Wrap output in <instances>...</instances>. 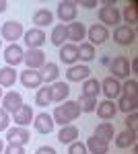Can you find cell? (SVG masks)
Returning a JSON list of instances; mask_svg holds the SVG:
<instances>
[{"label": "cell", "mask_w": 138, "mask_h": 154, "mask_svg": "<svg viewBox=\"0 0 138 154\" xmlns=\"http://www.w3.org/2000/svg\"><path fill=\"white\" fill-rule=\"evenodd\" d=\"M23 33H25L23 25L19 23V21H6L0 27V37L6 39V41H11V43H17V39H21Z\"/></svg>", "instance_id": "6da1fadb"}, {"label": "cell", "mask_w": 138, "mask_h": 154, "mask_svg": "<svg viewBox=\"0 0 138 154\" xmlns=\"http://www.w3.org/2000/svg\"><path fill=\"white\" fill-rule=\"evenodd\" d=\"M114 41L117 45H132V43L136 41V31H134V27L117 25L114 29Z\"/></svg>", "instance_id": "7a4b0ae2"}, {"label": "cell", "mask_w": 138, "mask_h": 154, "mask_svg": "<svg viewBox=\"0 0 138 154\" xmlns=\"http://www.w3.org/2000/svg\"><path fill=\"white\" fill-rule=\"evenodd\" d=\"M76 12H79V2L74 0H62L58 4V19L62 23H72L76 19Z\"/></svg>", "instance_id": "3957f363"}, {"label": "cell", "mask_w": 138, "mask_h": 154, "mask_svg": "<svg viewBox=\"0 0 138 154\" xmlns=\"http://www.w3.org/2000/svg\"><path fill=\"white\" fill-rule=\"evenodd\" d=\"M99 21L103 27H117L122 23V12L115 6H101L99 8Z\"/></svg>", "instance_id": "277c9868"}, {"label": "cell", "mask_w": 138, "mask_h": 154, "mask_svg": "<svg viewBox=\"0 0 138 154\" xmlns=\"http://www.w3.org/2000/svg\"><path fill=\"white\" fill-rule=\"evenodd\" d=\"M109 70L114 72V78L120 80V78H128L130 76V60L126 56H117L109 62Z\"/></svg>", "instance_id": "5b68a950"}, {"label": "cell", "mask_w": 138, "mask_h": 154, "mask_svg": "<svg viewBox=\"0 0 138 154\" xmlns=\"http://www.w3.org/2000/svg\"><path fill=\"white\" fill-rule=\"evenodd\" d=\"M23 62L27 64L29 70H39L46 66V54L41 49H27L23 56Z\"/></svg>", "instance_id": "8992f818"}, {"label": "cell", "mask_w": 138, "mask_h": 154, "mask_svg": "<svg viewBox=\"0 0 138 154\" xmlns=\"http://www.w3.org/2000/svg\"><path fill=\"white\" fill-rule=\"evenodd\" d=\"M101 93L105 95L107 101H114L122 95V84H120V80H115L114 76H107V78L101 80Z\"/></svg>", "instance_id": "52a82bcc"}, {"label": "cell", "mask_w": 138, "mask_h": 154, "mask_svg": "<svg viewBox=\"0 0 138 154\" xmlns=\"http://www.w3.org/2000/svg\"><path fill=\"white\" fill-rule=\"evenodd\" d=\"M6 140L8 144H17V146H25V144L31 140V134L27 128H8L6 130Z\"/></svg>", "instance_id": "ba28073f"}, {"label": "cell", "mask_w": 138, "mask_h": 154, "mask_svg": "<svg viewBox=\"0 0 138 154\" xmlns=\"http://www.w3.org/2000/svg\"><path fill=\"white\" fill-rule=\"evenodd\" d=\"M21 105H23V97H21V93L11 91V93H6V95H2V109H4L6 113L14 115V113L21 109Z\"/></svg>", "instance_id": "9c48e42d"}, {"label": "cell", "mask_w": 138, "mask_h": 154, "mask_svg": "<svg viewBox=\"0 0 138 154\" xmlns=\"http://www.w3.org/2000/svg\"><path fill=\"white\" fill-rule=\"evenodd\" d=\"M23 39H25V43H27L29 49H39L47 41L43 29H29L27 33H23Z\"/></svg>", "instance_id": "30bf717a"}, {"label": "cell", "mask_w": 138, "mask_h": 154, "mask_svg": "<svg viewBox=\"0 0 138 154\" xmlns=\"http://www.w3.org/2000/svg\"><path fill=\"white\" fill-rule=\"evenodd\" d=\"M87 78H91V68L89 66H82V64H74L66 70V80L68 82H85Z\"/></svg>", "instance_id": "8fae6325"}, {"label": "cell", "mask_w": 138, "mask_h": 154, "mask_svg": "<svg viewBox=\"0 0 138 154\" xmlns=\"http://www.w3.org/2000/svg\"><path fill=\"white\" fill-rule=\"evenodd\" d=\"M87 37H89V43L95 48V45H101V43H105L109 39V31H107V27H103L99 23V25H93L87 31Z\"/></svg>", "instance_id": "7c38bea8"}, {"label": "cell", "mask_w": 138, "mask_h": 154, "mask_svg": "<svg viewBox=\"0 0 138 154\" xmlns=\"http://www.w3.org/2000/svg\"><path fill=\"white\" fill-rule=\"evenodd\" d=\"M23 56H25L23 48L17 45V43H11L8 48L4 49V62H6V66H11V68L19 66V64L23 62Z\"/></svg>", "instance_id": "4fadbf2b"}, {"label": "cell", "mask_w": 138, "mask_h": 154, "mask_svg": "<svg viewBox=\"0 0 138 154\" xmlns=\"http://www.w3.org/2000/svg\"><path fill=\"white\" fill-rule=\"evenodd\" d=\"M68 95H70V86L66 82L56 80V82L50 84V97H52V101L64 103V101H68Z\"/></svg>", "instance_id": "5bb4252c"}, {"label": "cell", "mask_w": 138, "mask_h": 154, "mask_svg": "<svg viewBox=\"0 0 138 154\" xmlns=\"http://www.w3.org/2000/svg\"><path fill=\"white\" fill-rule=\"evenodd\" d=\"M66 35H68L70 43H82V39L87 37V29H85V25L79 23V21H72V23L66 25Z\"/></svg>", "instance_id": "9a60e30c"}, {"label": "cell", "mask_w": 138, "mask_h": 154, "mask_svg": "<svg viewBox=\"0 0 138 154\" xmlns=\"http://www.w3.org/2000/svg\"><path fill=\"white\" fill-rule=\"evenodd\" d=\"M21 82H23L25 88H39L41 82H43V76L39 70H27L21 72Z\"/></svg>", "instance_id": "2e32d148"}, {"label": "cell", "mask_w": 138, "mask_h": 154, "mask_svg": "<svg viewBox=\"0 0 138 154\" xmlns=\"http://www.w3.org/2000/svg\"><path fill=\"white\" fill-rule=\"evenodd\" d=\"M33 125H35V130L39 131V134H52L56 123H54V119H52L50 113H39V115L33 117Z\"/></svg>", "instance_id": "e0dca14e"}, {"label": "cell", "mask_w": 138, "mask_h": 154, "mask_svg": "<svg viewBox=\"0 0 138 154\" xmlns=\"http://www.w3.org/2000/svg\"><path fill=\"white\" fill-rule=\"evenodd\" d=\"M60 60H62L64 64H68V66H74V64L79 62V45H74V43H64V45L60 48Z\"/></svg>", "instance_id": "ac0fdd59"}, {"label": "cell", "mask_w": 138, "mask_h": 154, "mask_svg": "<svg viewBox=\"0 0 138 154\" xmlns=\"http://www.w3.org/2000/svg\"><path fill=\"white\" fill-rule=\"evenodd\" d=\"M33 109H31V105H21V109L12 115V119H14V123L19 125V128H27L31 121H33Z\"/></svg>", "instance_id": "d6986e66"}, {"label": "cell", "mask_w": 138, "mask_h": 154, "mask_svg": "<svg viewBox=\"0 0 138 154\" xmlns=\"http://www.w3.org/2000/svg\"><path fill=\"white\" fill-rule=\"evenodd\" d=\"M97 115L103 119V121H107V119H114L115 117V113H117V107H115L114 101H101V103H97Z\"/></svg>", "instance_id": "ffe728a7"}, {"label": "cell", "mask_w": 138, "mask_h": 154, "mask_svg": "<svg viewBox=\"0 0 138 154\" xmlns=\"http://www.w3.org/2000/svg\"><path fill=\"white\" fill-rule=\"evenodd\" d=\"M85 146H87V152H91V154H107L109 152V142H105V140L97 138V136L89 138Z\"/></svg>", "instance_id": "44dd1931"}, {"label": "cell", "mask_w": 138, "mask_h": 154, "mask_svg": "<svg viewBox=\"0 0 138 154\" xmlns=\"http://www.w3.org/2000/svg\"><path fill=\"white\" fill-rule=\"evenodd\" d=\"M58 111L68 119V121H74V119L81 115V107L76 101H64V105H58Z\"/></svg>", "instance_id": "7402d4cb"}, {"label": "cell", "mask_w": 138, "mask_h": 154, "mask_svg": "<svg viewBox=\"0 0 138 154\" xmlns=\"http://www.w3.org/2000/svg\"><path fill=\"white\" fill-rule=\"evenodd\" d=\"M101 93V82L97 78H87L82 82V88H81V95L82 97H91V99H97V95Z\"/></svg>", "instance_id": "603a6c76"}, {"label": "cell", "mask_w": 138, "mask_h": 154, "mask_svg": "<svg viewBox=\"0 0 138 154\" xmlns=\"http://www.w3.org/2000/svg\"><path fill=\"white\" fill-rule=\"evenodd\" d=\"M54 21V14L47 11V8H39L35 11L33 14V23H35V29H43V27H50Z\"/></svg>", "instance_id": "cb8c5ba5"}, {"label": "cell", "mask_w": 138, "mask_h": 154, "mask_svg": "<svg viewBox=\"0 0 138 154\" xmlns=\"http://www.w3.org/2000/svg\"><path fill=\"white\" fill-rule=\"evenodd\" d=\"M76 138H79V128L72 125V123L64 125V128L60 130V134H58V140L62 144H72V142H76Z\"/></svg>", "instance_id": "d4e9b609"}, {"label": "cell", "mask_w": 138, "mask_h": 154, "mask_svg": "<svg viewBox=\"0 0 138 154\" xmlns=\"http://www.w3.org/2000/svg\"><path fill=\"white\" fill-rule=\"evenodd\" d=\"M114 140H115V146L117 148H130V146L136 144V131L126 130V131H122V134H117Z\"/></svg>", "instance_id": "484cf974"}, {"label": "cell", "mask_w": 138, "mask_h": 154, "mask_svg": "<svg viewBox=\"0 0 138 154\" xmlns=\"http://www.w3.org/2000/svg\"><path fill=\"white\" fill-rule=\"evenodd\" d=\"M58 74H60V70H58V64H54V62H46V66L41 68V76H43V82L46 84L56 82Z\"/></svg>", "instance_id": "4316f807"}, {"label": "cell", "mask_w": 138, "mask_h": 154, "mask_svg": "<svg viewBox=\"0 0 138 154\" xmlns=\"http://www.w3.org/2000/svg\"><path fill=\"white\" fill-rule=\"evenodd\" d=\"M14 82H17V70L11 68V66L0 68V86L8 88V86H12Z\"/></svg>", "instance_id": "83f0119b"}, {"label": "cell", "mask_w": 138, "mask_h": 154, "mask_svg": "<svg viewBox=\"0 0 138 154\" xmlns=\"http://www.w3.org/2000/svg\"><path fill=\"white\" fill-rule=\"evenodd\" d=\"M95 136H97V138H101V140H105V142L114 140V138H115L114 123H109V121H101V123L97 125V130H95Z\"/></svg>", "instance_id": "f1b7e54d"}, {"label": "cell", "mask_w": 138, "mask_h": 154, "mask_svg": "<svg viewBox=\"0 0 138 154\" xmlns=\"http://www.w3.org/2000/svg\"><path fill=\"white\" fill-rule=\"evenodd\" d=\"M52 43L56 45V48H62L64 45V41L68 39V35H66V25H56L54 29H52Z\"/></svg>", "instance_id": "f546056e"}, {"label": "cell", "mask_w": 138, "mask_h": 154, "mask_svg": "<svg viewBox=\"0 0 138 154\" xmlns=\"http://www.w3.org/2000/svg\"><path fill=\"white\" fill-rule=\"evenodd\" d=\"M117 111H124V113H134L136 111V99H132V97H126V95H120V101H117Z\"/></svg>", "instance_id": "4dcf8cb0"}, {"label": "cell", "mask_w": 138, "mask_h": 154, "mask_svg": "<svg viewBox=\"0 0 138 154\" xmlns=\"http://www.w3.org/2000/svg\"><path fill=\"white\" fill-rule=\"evenodd\" d=\"M122 17H124V21L128 23V27L136 25V23H138V4H136V2H130L126 8H124Z\"/></svg>", "instance_id": "1f68e13d"}, {"label": "cell", "mask_w": 138, "mask_h": 154, "mask_svg": "<svg viewBox=\"0 0 138 154\" xmlns=\"http://www.w3.org/2000/svg\"><path fill=\"white\" fill-rule=\"evenodd\" d=\"M35 103H37L39 107H47L50 103H52V97H50V84H46V86H39V88H37Z\"/></svg>", "instance_id": "d6a6232c"}, {"label": "cell", "mask_w": 138, "mask_h": 154, "mask_svg": "<svg viewBox=\"0 0 138 154\" xmlns=\"http://www.w3.org/2000/svg\"><path fill=\"white\" fill-rule=\"evenodd\" d=\"M79 107H81V113H93L97 109V99H91V97H79Z\"/></svg>", "instance_id": "836d02e7"}, {"label": "cell", "mask_w": 138, "mask_h": 154, "mask_svg": "<svg viewBox=\"0 0 138 154\" xmlns=\"http://www.w3.org/2000/svg\"><path fill=\"white\" fill-rule=\"evenodd\" d=\"M93 58H95V48H93L91 43H81V48H79V60L91 62Z\"/></svg>", "instance_id": "e575fe53"}, {"label": "cell", "mask_w": 138, "mask_h": 154, "mask_svg": "<svg viewBox=\"0 0 138 154\" xmlns=\"http://www.w3.org/2000/svg\"><path fill=\"white\" fill-rule=\"evenodd\" d=\"M122 93L126 97H132V99H136L138 95V82L132 78V80H126V82L122 84Z\"/></svg>", "instance_id": "d590c367"}, {"label": "cell", "mask_w": 138, "mask_h": 154, "mask_svg": "<svg viewBox=\"0 0 138 154\" xmlns=\"http://www.w3.org/2000/svg\"><path fill=\"white\" fill-rule=\"evenodd\" d=\"M68 154H87V146L82 142H72L68 144Z\"/></svg>", "instance_id": "8d00e7d4"}, {"label": "cell", "mask_w": 138, "mask_h": 154, "mask_svg": "<svg viewBox=\"0 0 138 154\" xmlns=\"http://www.w3.org/2000/svg\"><path fill=\"white\" fill-rule=\"evenodd\" d=\"M138 128V113L134 111V113H128V117H126V130H132V131H136Z\"/></svg>", "instance_id": "74e56055"}, {"label": "cell", "mask_w": 138, "mask_h": 154, "mask_svg": "<svg viewBox=\"0 0 138 154\" xmlns=\"http://www.w3.org/2000/svg\"><path fill=\"white\" fill-rule=\"evenodd\" d=\"M8 123H11V117H8V113L0 107V131H6L8 130Z\"/></svg>", "instance_id": "f35d334b"}, {"label": "cell", "mask_w": 138, "mask_h": 154, "mask_svg": "<svg viewBox=\"0 0 138 154\" xmlns=\"http://www.w3.org/2000/svg\"><path fill=\"white\" fill-rule=\"evenodd\" d=\"M2 154H25V148L23 146H17V144H8V146H4V152Z\"/></svg>", "instance_id": "ab89813d"}, {"label": "cell", "mask_w": 138, "mask_h": 154, "mask_svg": "<svg viewBox=\"0 0 138 154\" xmlns=\"http://www.w3.org/2000/svg\"><path fill=\"white\" fill-rule=\"evenodd\" d=\"M35 154H56V150H54L52 146H39Z\"/></svg>", "instance_id": "60d3db41"}, {"label": "cell", "mask_w": 138, "mask_h": 154, "mask_svg": "<svg viewBox=\"0 0 138 154\" xmlns=\"http://www.w3.org/2000/svg\"><path fill=\"white\" fill-rule=\"evenodd\" d=\"M81 6H82V8H95V6H97V2H95V0H82Z\"/></svg>", "instance_id": "b9f144b4"}, {"label": "cell", "mask_w": 138, "mask_h": 154, "mask_svg": "<svg viewBox=\"0 0 138 154\" xmlns=\"http://www.w3.org/2000/svg\"><path fill=\"white\" fill-rule=\"evenodd\" d=\"M130 70H132V72H136V70H138V58H134L132 62H130Z\"/></svg>", "instance_id": "7bdbcfd3"}, {"label": "cell", "mask_w": 138, "mask_h": 154, "mask_svg": "<svg viewBox=\"0 0 138 154\" xmlns=\"http://www.w3.org/2000/svg\"><path fill=\"white\" fill-rule=\"evenodd\" d=\"M6 6H8V4H6V0H0V12L6 11Z\"/></svg>", "instance_id": "ee69618b"}, {"label": "cell", "mask_w": 138, "mask_h": 154, "mask_svg": "<svg viewBox=\"0 0 138 154\" xmlns=\"http://www.w3.org/2000/svg\"><path fill=\"white\" fill-rule=\"evenodd\" d=\"M4 152V142H2V140H0V154Z\"/></svg>", "instance_id": "f6af8a7d"}, {"label": "cell", "mask_w": 138, "mask_h": 154, "mask_svg": "<svg viewBox=\"0 0 138 154\" xmlns=\"http://www.w3.org/2000/svg\"><path fill=\"white\" fill-rule=\"evenodd\" d=\"M2 95H4V93H2V88H0V101H2Z\"/></svg>", "instance_id": "bcb514c9"}, {"label": "cell", "mask_w": 138, "mask_h": 154, "mask_svg": "<svg viewBox=\"0 0 138 154\" xmlns=\"http://www.w3.org/2000/svg\"><path fill=\"white\" fill-rule=\"evenodd\" d=\"M0 45H2V39H0Z\"/></svg>", "instance_id": "7dc6e473"}]
</instances>
